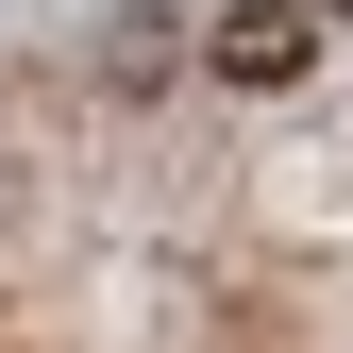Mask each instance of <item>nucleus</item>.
<instances>
[{"instance_id": "1", "label": "nucleus", "mask_w": 353, "mask_h": 353, "mask_svg": "<svg viewBox=\"0 0 353 353\" xmlns=\"http://www.w3.org/2000/svg\"><path fill=\"white\" fill-rule=\"evenodd\" d=\"M202 68L219 84H303V68H320V17H303V0H219Z\"/></svg>"}, {"instance_id": "2", "label": "nucleus", "mask_w": 353, "mask_h": 353, "mask_svg": "<svg viewBox=\"0 0 353 353\" xmlns=\"http://www.w3.org/2000/svg\"><path fill=\"white\" fill-rule=\"evenodd\" d=\"M303 17H353V0H303Z\"/></svg>"}]
</instances>
